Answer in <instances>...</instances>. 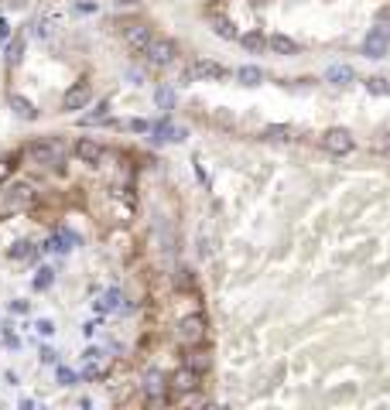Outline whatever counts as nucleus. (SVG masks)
Wrapping results in <instances>:
<instances>
[{"instance_id": "1", "label": "nucleus", "mask_w": 390, "mask_h": 410, "mask_svg": "<svg viewBox=\"0 0 390 410\" xmlns=\"http://www.w3.org/2000/svg\"><path fill=\"white\" fill-rule=\"evenodd\" d=\"M141 55H144L155 69H164V65H171V62L178 58V45H175L171 38H151L148 48L141 51Z\"/></svg>"}, {"instance_id": "2", "label": "nucleus", "mask_w": 390, "mask_h": 410, "mask_svg": "<svg viewBox=\"0 0 390 410\" xmlns=\"http://www.w3.org/2000/svg\"><path fill=\"white\" fill-rule=\"evenodd\" d=\"M27 157H31L34 164L55 168V164H62L65 151H62V144H58V140H52V137H41V140H34V144L27 147Z\"/></svg>"}, {"instance_id": "3", "label": "nucleus", "mask_w": 390, "mask_h": 410, "mask_svg": "<svg viewBox=\"0 0 390 410\" xmlns=\"http://www.w3.org/2000/svg\"><path fill=\"white\" fill-rule=\"evenodd\" d=\"M175 335H178L182 345H199L206 338V318L202 315H185L178 322V329H175Z\"/></svg>"}, {"instance_id": "4", "label": "nucleus", "mask_w": 390, "mask_h": 410, "mask_svg": "<svg viewBox=\"0 0 390 410\" xmlns=\"http://www.w3.org/2000/svg\"><path fill=\"white\" fill-rule=\"evenodd\" d=\"M199 380H202V373H195L192 366H182V369H175V373L168 376V390L178 393V397H188V393L199 390Z\"/></svg>"}, {"instance_id": "5", "label": "nucleus", "mask_w": 390, "mask_h": 410, "mask_svg": "<svg viewBox=\"0 0 390 410\" xmlns=\"http://www.w3.org/2000/svg\"><path fill=\"white\" fill-rule=\"evenodd\" d=\"M322 147H325L329 154H339V157H342V154H349L353 147H356V140H353V133H349L346 127H332V130L322 133Z\"/></svg>"}, {"instance_id": "6", "label": "nucleus", "mask_w": 390, "mask_h": 410, "mask_svg": "<svg viewBox=\"0 0 390 410\" xmlns=\"http://www.w3.org/2000/svg\"><path fill=\"white\" fill-rule=\"evenodd\" d=\"M185 79H199V82H212V79H226V69L219 65V62H209V58H199V62H192L188 65V72H185Z\"/></svg>"}, {"instance_id": "7", "label": "nucleus", "mask_w": 390, "mask_h": 410, "mask_svg": "<svg viewBox=\"0 0 390 410\" xmlns=\"http://www.w3.org/2000/svg\"><path fill=\"white\" fill-rule=\"evenodd\" d=\"M89 100H93V89L86 86V82H76L65 96H62V110L65 113H76V110H86L89 106Z\"/></svg>"}, {"instance_id": "8", "label": "nucleus", "mask_w": 390, "mask_h": 410, "mask_svg": "<svg viewBox=\"0 0 390 410\" xmlns=\"http://www.w3.org/2000/svg\"><path fill=\"white\" fill-rule=\"evenodd\" d=\"M387 51H390V34L384 31V27H373L363 41V55H370V58H384Z\"/></svg>"}, {"instance_id": "9", "label": "nucleus", "mask_w": 390, "mask_h": 410, "mask_svg": "<svg viewBox=\"0 0 390 410\" xmlns=\"http://www.w3.org/2000/svg\"><path fill=\"white\" fill-rule=\"evenodd\" d=\"M141 390H144V397L157 404L161 397H164V390H168V380H164V373H157V369H148L144 373V380H141Z\"/></svg>"}, {"instance_id": "10", "label": "nucleus", "mask_w": 390, "mask_h": 410, "mask_svg": "<svg viewBox=\"0 0 390 410\" xmlns=\"http://www.w3.org/2000/svg\"><path fill=\"white\" fill-rule=\"evenodd\" d=\"M72 154H76L82 164H100L103 161V144L100 140H89V137H79Z\"/></svg>"}, {"instance_id": "11", "label": "nucleus", "mask_w": 390, "mask_h": 410, "mask_svg": "<svg viewBox=\"0 0 390 410\" xmlns=\"http://www.w3.org/2000/svg\"><path fill=\"white\" fill-rule=\"evenodd\" d=\"M34 202V188L31 185H11L7 188V195H4V209H27V205Z\"/></svg>"}, {"instance_id": "12", "label": "nucleus", "mask_w": 390, "mask_h": 410, "mask_svg": "<svg viewBox=\"0 0 390 410\" xmlns=\"http://www.w3.org/2000/svg\"><path fill=\"white\" fill-rule=\"evenodd\" d=\"M151 38H155V34H151V27L148 25H127L124 27V41H127L130 51H144Z\"/></svg>"}, {"instance_id": "13", "label": "nucleus", "mask_w": 390, "mask_h": 410, "mask_svg": "<svg viewBox=\"0 0 390 410\" xmlns=\"http://www.w3.org/2000/svg\"><path fill=\"white\" fill-rule=\"evenodd\" d=\"M148 133H155V140H185V127H175L171 120H157V124H151Z\"/></svg>"}, {"instance_id": "14", "label": "nucleus", "mask_w": 390, "mask_h": 410, "mask_svg": "<svg viewBox=\"0 0 390 410\" xmlns=\"http://www.w3.org/2000/svg\"><path fill=\"white\" fill-rule=\"evenodd\" d=\"M86 366H82V376H86V380H96V376H103V369H106V359H103V352H100V349H89V352H86Z\"/></svg>"}, {"instance_id": "15", "label": "nucleus", "mask_w": 390, "mask_h": 410, "mask_svg": "<svg viewBox=\"0 0 390 410\" xmlns=\"http://www.w3.org/2000/svg\"><path fill=\"white\" fill-rule=\"evenodd\" d=\"M7 106H11V110H14V117H21V120H34V117H38L34 102L25 100L21 93H11V96H7Z\"/></svg>"}, {"instance_id": "16", "label": "nucleus", "mask_w": 390, "mask_h": 410, "mask_svg": "<svg viewBox=\"0 0 390 410\" xmlns=\"http://www.w3.org/2000/svg\"><path fill=\"white\" fill-rule=\"evenodd\" d=\"M212 31H216V38H223V41H236V38H240L233 18H212Z\"/></svg>"}, {"instance_id": "17", "label": "nucleus", "mask_w": 390, "mask_h": 410, "mask_svg": "<svg viewBox=\"0 0 390 410\" xmlns=\"http://www.w3.org/2000/svg\"><path fill=\"white\" fill-rule=\"evenodd\" d=\"M267 45L278 51V55H298L301 45L294 41V38H287V34H274V38H267Z\"/></svg>"}, {"instance_id": "18", "label": "nucleus", "mask_w": 390, "mask_h": 410, "mask_svg": "<svg viewBox=\"0 0 390 410\" xmlns=\"http://www.w3.org/2000/svg\"><path fill=\"white\" fill-rule=\"evenodd\" d=\"M325 79H329L332 86H349V82L356 79V72H353V65H329Z\"/></svg>"}, {"instance_id": "19", "label": "nucleus", "mask_w": 390, "mask_h": 410, "mask_svg": "<svg viewBox=\"0 0 390 410\" xmlns=\"http://www.w3.org/2000/svg\"><path fill=\"white\" fill-rule=\"evenodd\" d=\"M260 137H264V140H274V144H285V140L294 137V130L285 127V124H271V127L260 130Z\"/></svg>"}, {"instance_id": "20", "label": "nucleus", "mask_w": 390, "mask_h": 410, "mask_svg": "<svg viewBox=\"0 0 390 410\" xmlns=\"http://www.w3.org/2000/svg\"><path fill=\"white\" fill-rule=\"evenodd\" d=\"M240 41H243V48L250 51V55H260V51L267 48V38H264L260 31H247V34H243Z\"/></svg>"}, {"instance_id": "21", "label": "nucleus", "mask_w": 390, "mask_h": 410, "mask_svg": "<svg viewBox=\"0 0 390 410\" xmlns=\"http://www.w3.org/2000/svg\"><path fill=\"white\" fill-rule=\"evenodd\" d=\"M236 79H240V86H260L264 72H260L257 65H243V69H236Z\"/></svg>"}, {"instance_id": "22", "label": "nucleus", "mask_w": 390, "mask_h": 410, "mask_svg": "<svg viewBox=\"0 0 390 410\" xmlns=\"http://www.w3.org/2000/svg\"><path fill=\"white\" fill-rule=\"evenodd\" d=\"M363 86H366V93H373V96H390V82L384 76H370Z\"/></svg>"}, {"instance_id": "23", "label": "nucleus", "mask_w": 390, "mask_h": 410, "mask_svg": "<svg viewBox=\"0 0 390 410\" xmlns=\"http://www.w3.org/2000/svg\"><path fill=\"white\" fill-rule=\"evenodd\" d=\"M120 301H124V294H120L117 287H110L103 298L96 301V308H100V311H113V308H120Z\"/></svg>"}, {"instance_id": "24", "label": "nucleus", "mask_w": 390, "mask_h": 410, "mask_svg": "<svg viewBox=\"0 0 390 410\" xmlns=\"http://www.w3.org/2000/svg\"><path fill=\"white\" fill-rule=\"evenodd\" d=\"M185 366H192L195 373H202V369L212 366V359H209V352H199V349H195V352H188V356H185Z\"/></svg>"}, {"instance_id": "25", "label": "nucleus", "mask_w": 390, "mask_h": 410, "mask_svg": "<svg viewBox=\"0 0 390 410\" xmlns=\"http://www.w3.org/2000/svg\"><path fill=\"white\" fill-rule=\"evenodd\" d=\"M155 102L168 113V110H175V89H168V86H157V93H155Z\"/></svg>"}, {"instance_id": "26", "label": "nucleus", "mask_w": 390, "mask_h": 410, "mask_svg": "<svg viewBox=\"0 0 390 410\" xmlns=\"http://www.w3.org/2000/svg\"><path fill=\"white\" fill-rule=\"evenodd\" d=\"M11 256H14V260H31V256H34V243H27V239H18V243H14V246H11Z\"/></svg>"}, {"instance_id": "27", "label": "nucleus", "mask_w": 390, "mask_h": 410, "mask_svg": "<svg viewBox=\"0 0 390 410\" xmlns=\"http://www.w3.org/2000/svg\"><path fill=\"white\" fill-rule=\"evenodd\" d=\"M21 51H25V41H21V38H18V41H11V48H7V62H11V65H18V62H21Z\"/></svg>"}, {"instance_id": "28", "label": "nucleus", "mask_w": 390, "mask_h": 410, "mask_svg": "<svg viewBox=\"0 0 390 410\" xmlns=\"http://www.w3.org/2000/svg\"><path fill=\"white\" fill-rule=\"evenodd\" d=\"M52 270H48V267H41V270H38V277H34V287H38V291H45V287H52Z\"/></svg>"}, {"instance_id": "29", "label": "nucleus", "mask_w": 390, "mask_h": 410, "mask_svg": "<svg viewBox=\"0 0 390 410\" xmlns=\"http://www.w3.org/2000/svg\"><path fill=\"white\" fill-rule=\"evenodd\" d=\"M58 383L72 386V383H76V373H72V369H65V366H58Z\"/></svg>"}, {"instance_id": "30", "label": "nucleus", "mask_w": 390, "mask_h": 410, "mask_svg": "<svg viewBox=\"0 0 390 410\" xmlns=\"http://www.w3.org/2000/svg\"><path fill=\"white\" fill-rule=\"evenodd\" d=\"M106 110H110V102H100V106H96V113H89V117H86V124H96V120H103Z\"/></svg>"}, {"instance_id": "31", "label": "nucleus", "mask_w": 390, "mask_h": 410, "mask_svg": "<svg viewBox=\"0 0 390 410\" xmlns=\"http://www.w3.org/2000/svg\"><path fill=\"white\" fill-rule=\"evenodd\" d=\"M34 329H38V335H55V322H48V318H41V322H38Z\"/></svg>"}, {"instance_id": "32", "label": "nucleus", "mask_w": 390, "mask_h": 410, "mask_svg": "<svg viewBox=\"0 0 390 410\" xmlns=\"http://www.w3.org/2000/svg\"><path fill=\"white\" fill-rule=\"evenodd\" d=\"M41 362L55 366V362H58V352H55V349H41Z\"/></svg>"}, {"instance_id": "33", "label": "nucleus", "mask_w": 390, "mask_h": 410, "mask_svg": "<svg viewBox=\"0 0 390 410\" xmlns=\"http://www.w3.org/2000/svg\"><path fill=\"white\" fill-rule=\"evenodd\" d=\"M130 130H137V133H148V130H151V124H148V120H130Z\"/></svg>"}, {"instance_id": "34", "label": "nucleus", "mask_w": 390, "mask_h": 410, "mask_svg": "<svg viewBox=\"0 0 390 410\" xmlns=\"http://www.w3.org/2000/svg\"><path fill=\"white\" fill-rule=\"evenodd\" d=\"M11 171H14V164H11V161H0V181L11 178Z\"/></svg>"}, {"instance_id": "35", "label": "nucleus", "mask_w": 390, "mask_h": 410, "mask_svg": "<svg viewBox=\"0 0 390 410\" xmlns=\"http://www.w3.org/2000/svg\"><path fill=\"white\" fill-rule=\"evenodd\" d=\"M11 311H14V315H25V311H27V301H11Z\"/></svg>"}, {"instance_id": "36", "label": "nucleus", "mask_w": 390, "mask_h": 410, "mask_svg": "<svg viewBox=\"0 0 390 410\" xmlns=\"http://www.w3.org/2000/svg\"><path fill=\"white\" fill-rule=\"evenodd\" d=\"M7 34H11V27H7V21H0V45L7 41Z\"/></svg>"}]
</instances>
